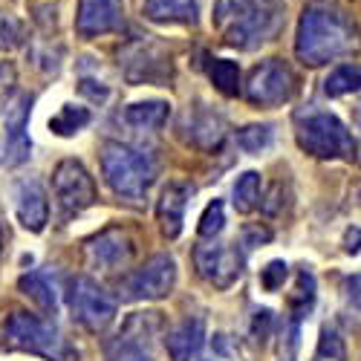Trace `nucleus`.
Wrapping results in <instances>:
<instances>
[{
    "mask_svg": "<svg viewBox=\"0 0 361 361\" xmlns=\"http://www.w3.org/2000/svg\"><path fill=\"white\" fill-rule=\"evenodd\" d=\"M358 49L361 32L344 9H338L336 4H324V0H315L304 9L295 41V52L304 64L321 67L338 61V58H350Z\"/></svg>",
    "mask_w": 361,
    "mask_h": 361,
    "instance_id": "f257e3e1",
    "label": "nucleus"
},
{
    "mask_svg": "<svg viewBox=\"0 0 361 361\" xmlns=\"http://www.w3.org/2000/svg\"><path fill=\"white\" fill-rule=\"evenodd\" d=\"M102 173L118 197L142 200L157 179V162L122 142H107L102 147Z\"/></svg>",
    "mask_w": 361,
    "mask_h": 361,
    "instance_id": "f03ea898",
    "label": "nucleus"
},
{
    "mask_svg": "<svg viewBox=\"0 0 361 361\" xmlns=\"http://www.w3.org/2000/svg\"><path fill=\"white\" fill-rule=\"evenodd\" d=\"M4 344L6 350L18 353H32L44 355L49 361H73V347L67 338L58 333V326L41 315H29V312H12L4 321Z\"/></svg>",
    "mask_w": 361,
    "mask_h": 361,
    "instance_id": "7ed1b4c3",
    "label": "nucleus"
},
{
    "mask_svg": "<svg viewBox=\"0 0 361 361\" xmlns=\"http://www.w3.org/2000/svg\"><path fill=\"white\" fill-rule=\"evenodd\" d=\"M298 145L315 159H353L355 139L333 113H310L298 122Z\"/></svg>",
    "mask_w": 361,
    "mask_h": 361,
    "instance_id": "20e7f679",
    "label": "nucleus"
},
{
    "mask_svg": "<svg viewBox=\"0 0 361 361\" xmlns=\"http://www.w3.org/2000/svg\"><path fill=\"white\" fill-rule=\"evenodd\" d=\"M283 26V0H249V6L226 29V44L237 49H257L272 41Z\"/></svg>",
    "mask_w": 361,
    "mask_h": 361,
    "instance_id": "39448f33",
    "label": "nucleus"
},
{
    "mask_svg": "<svg viewBox=\"0 0 361 361\" xmlns=\"http://www.w3.org/2000/svg\"><path fill=\"white\" fill-rule=\"evenodd\" d=\"M67 304L73 318L87 329V333H104L116 321V298L93 278L78 275L67 286Z\"/></svg>",
    "mask_w": 361,
    "mask_h": 361,
    "instance_id": "423d86ee",
    "label": "nucleus"
},
{
    "mask_svg": "<svg viewBox=\"0 0 361 361\" xmlns=\"http://www.w3.org/2000/svg\"><path fill=\"white\" fill-rule=\"evenodd\" d=\"M159 312H133L107 341V361H154V338L159 336Z\"/></svg>",
    "mask_w": 361,
    "mask_h": 361,
    "instance_id": "0eeeda50",
    "label": "nucleus"
},
{
    "mask_svg": "<svg viewBox=\"0 0 361 361\" xmlns=\"http://www.w3.org/2000/svg\"><path fill=\"white\" fill-rule=\"evenodd\" d=\"M176 283V260L171 255H154L145 266L133 269L118 283L122 300H162Z\"/></svg>",
    "mask_w": 361,
    "mask_h": 361,
    "instance_id": "6e6552de",
    "label": "nucleus"
},
{
    "mask_svg": "<svg viewBox=\"0 0 361 361\" xmlns=\"http://www.w3.org/2000/svg\"><path fill=\"white\" fill-rule=\"evenodd\" d=\"M52 194L61 217H75L96 202V183L78 159H64L52 173Z\"/></svg>",
    "mask_w": 361,
    "mask_h": 361,
    "instance_id": "1a4fd4ad",
    "label": "nucleus"
},
{
    "mask_svg": "<svg viewBox=\"0 0 361 361\" xmlns=\"http://www.w3.org/2000/svg\"><path fill=\"white\" fill-rule=\"evenodd\" d=\"M243 93L255 107H278L295 93V73L278 58H269L249 73Z\"/></svg>",
    "mask_w": 361,
    "mask_h": 361,
    "instance_id": "9d476101",
    "label": "nucleus"
},
{
    "mask_svg": "<svg viewBox=\"0 0 361 361\" xmlns=\"http://www.w3.org/2000/svg\"><path fill=\"white\" fill-rule=\"evenodd\" d=\"M194 263L202 281H208L214 289H231L243 278V255H240L237 246L202 243L194 249Z\"/></svg>",
    "mask_w": 361,
    "mask_h": 361,
    "instance_id": "9b49d317",
    "label": "nucleus"
},
{
    "mask_svg": "<svg viewBox=\"0 0 361 361\" xmlns=\"http://www.w3.org/2000/svg\"><path fill=\"white\" fill-rule=\"evenodd\" d=\"M87 252V263L93 269H102V272H116V269L130 266L133 255H136V243L133 237L122 228H107L99 237H93L84 246Z\"/></svg>",
    "mask_w": 361,
    "mask_h": 361,
    "instance_id": "f8f14e48",
    "label": "nucleus"
},
{
    "mask_svg": "<svg viewBox=\"0 0 361 361\" xmlns=\"http://www.w3.org/2000/svg\"><path fill=\"white\" fill-rule=\"evenodd\" d=\"M122 23V0H78L75 29L81 38H96Z\"/></svg>",
    "mask_w": 361,
    "mask_h": 361,
    "instance_id": "ddd939ff",
    "label": "nucleus"
},
{
    "mask_svg": "<svg viewBox=\"0 0 361 361\" xmlns=\"http://www.w3.org/2000/svg\"><path fill=\"white\" fill-rule=\"evenodd\" d=\"M15 214L26 231H44L49 220V202L38 179H20L15 185Z\"/></svg>",
    "mask_w": 361,
    "mask_h": 361,
    "instance_id": "4468645a",
    "label": "nucleus"
},
{
    "mask_svg": "<svg viewBox=\"0 0 361 361\" xmlns=\"http://www.w3.org/2000/svg\"><path fill=\"white\" fill-rule=\"evenodd\" d=\"M29 96L15 93L6 102V113H4V128H6V145H9V162L20 165L29 157V136H26V118H29Z\"/></svg>",
    "mask_w": 361,
    "mask_h": 361,
    "instance_id": "2eb2a0df",
    "label": "nucleus"
},
{
    "mask_svg": "<svg viewBox=\"0 0 361 361\" xmlns=\"http://www.w3.org/2000/svg\"><path fill=\"white\" fill-rule=\"evenodd\" d=\"M188 200H191V185H185V183H168L165 185V191L157 202V217H159V228L168 240L179 237V231H183Z\"/></svg>",
    "mask_w": 361,
    "mask_h": 361,
    "instance_id": "dca6fc26",
    "label": "nucleus"
},
{
    "mask_svg": "<svg viewBox=\"0 0 361 361\" xmlns=\"http://www.w3.org/2000/svg\"><path fill=\"white\" fill-rule=\"evenodd\" d=\"M136 67H142L130 81H154V84H162L171 78V61L165 58V52L157 47V44H139L130 55H128V64H125V75L133 73Z\"/></svg>",
    "mask_w": 361,
    "mask_h": 361,
    "instance_id": "f3484780",
    "label": "nucleus"
},
{
    "mask_svg": "<svg viewBox=\"0 0 361 361\" xmlns=\"http://www.w3.org/2000/svg\"><path fill=\"white\" fill-rule=\"evenodd\" d=\"M185 130H188V139L197 147H202V150H214L226 139V122H223V116H217L214 110H205V107H200L194 113L188 110Z\"/></svg>",
    "mask_w": 361,
    "mask_h": 361,
    "instance_id": "a211bd4d",
    "label": "nucleus"
},
{
    "mask_svg": "<svg viewBox=\"0 0 361 361\" xmlns=\"http://www.w3.org/2000/svg\"><path fill=\"white\" fill-rule=\"evenodd\" d=\"M205 344V324L202 318H185L183 324H176L171 333L165 336V347L173 361H191Z\"/></svg>",
    "mask_w": 361,
    "mask_h": 361,
    "instance_id": "6ab92c4d",
    "label": "nucleus"
},
{
    "mask_svg": "<svg viewBox=\"0 0 361 361\" xmlns=\"http://www.w3.org/2000/svg\"><path fill=\"white\" fill-rule=\"evenodd\" d=\"M168 113H171L168 102H136V104L125 107L122 118H125V125H130L133 130L157 133L168 122Z\"/></svg>",
    "mask_w": 361,
    "mask_h": 361,
    "instance_id": "aec40b11",
    "label": "nucleus"
},
{
    "mask_svg": "<svg viewBox=\"0 0 361 361\" xmlns=\"http://www.w3.org/2000/svg\"><path fill=\"white\" fill-rule=\"evenodd\" d=\"M142 9L157 23H194L197 0H142Z\"/></svg>",
    "mask_w": 361,
    "mask_h": 361,
    "instance_id": "412c9836",
    "label": "nucleus"
},
{
    "mask_svg": "<svg viewBox=\"0 0 361 361\" xmlns=\"http://www.w3.org/2000/svg\"><path fill=\"white\" fill-rule=\"evenodd\" d=\"M18 286H20V292H23L29 300H32L38 310H44L47 315H55V310H58V295H55L52 281H49L44 272H29V275H23V278L18 281Z\"/></svg>",
    "mask_w": 361,
    "mask_h": 361,
    "instance_id": "4be33fe9",
    "label": "nucleus"
},
{
    "mask_svg": "<svg viewBox=\"0 0 361 361\" xmlns=\"http://www.w3.org/2000/svg\"><path fill=\"white\" fill-rule=\"evenodd\" d=\"M231 202L240 214H249L260 205V173L257 171H246L237 176V183L231 188Z\"/></svg>",
    "mask_w": 361,
    "mask_h": 361,
    "instance_id": "5701e85b",
    "label": "nucleus"
},
{
    "mask_svg": "<svg viewBox=\"0 0 361 361\" xmlns=\"http://www.w3.org/2000/svg\"><path fill=\"white\" fill-rule=\"evenodd\" d=\"M355 90H361V64H341L324 81V93L333 96V99L355 93Z\"/></svg>",
    "mask_w": 361,
    "mask_h": 361,
    "instance_id": "b1692460",
    "label": "nucleus"
},
{
    "mask_svg": "<svg viewBox=\"0 0 361 361\" xmlns=\"http://www.w3.org/2000/svg\"><path fill=\"white\" fill-rule=\"evenodd\" d=\"M315 304V278L310 269H300L298 281H295V292L289 295V310L295 318H304Z\"/></svg>",
    "mask_w": 361,
    "mask_h": 361,
    "instance_id": "393cba45",
    "label": "nucleus"
},
{
    "mask_svg": "<svg viewBox=\"0 0 361 361\" xmlns=\"http://www.w3.org/2000/svg\"><path fill=\"white\" fill-rule=\"evenodd\" d=\"M84 125H90V110L87 107H73V104H64L61 110H58V116L49 118V130L58 133V136H73Z\"/></svg>",
    "mask_w": 361,
    "mask_h": 361,
    "instance_id": "a878e982",
    "label": "nucleus"
},
{
    "mask_svg": "<svg viewBox=\"0 0 361 361\" xmlns=\"http://www.w3.org/2000/svg\"><path fill=\"white\" fill-rule=\"evenodd\" d=\"M341 318L361 329V275H353L341 283Z\"/></svg>",
    "mask_w": 361,
    "mask_h": 361,
    "instance_id": "bb28decb",
    "label": "nucleus"
},
{
    "mask_svg": "<svg viewBox=\"0 0 361 361\" xmlns=\"http://www.w3.org/2000/svg\"><path fill=\"white\" fill-rule=\"evenodd\" d=\"M208 73H212V81L220 93H226V96L240 93V67L234 61H228V58H214Z\"/></svg>",
    "mask_w": 361,
    "mask_h": 361,
    "instance_id": "cd10ccee",
    "label": "nucleus"
},
{
    "mask_svg": "<svg viewBox=\"0 0 361 361\" xmlns=\"http://www.w3.org/2000/svg\"><path fill=\"white\" fill-rule=\"evenodd\" d=\"M223 228H226V208H223L220 200H214V202L205 205V212H202V217H200L197 231H200L202 240H214Z\"/></svg>",
    "mask_w": 361,
    "mask_h": 361,
    "instance_id": "c85d7f7f",
    "label": "nucleus"
},
{
    "mask_svg": "<svg viewBox=\"0 0 361 361\" xmlns=\"http://www.w3.org/2000/svg\"><path fill=\"white\" fill-rule=\"evenodd\" d=\"M269 142H272V128L269 125H249L237 133V145L246 154H260L263 147H269Z\"/></svg>",
    "mask_w": 361,
    "mask_h": 361,
    "instance_id": "c756f323",
    "label": "nucleus"
},
{
    "mask_svg": "<svg viewBox=\"0 0 361 361\" xmlns=\"http://www.w3.org/2000/svg\"><path fill=\"white\" fill-rule=\"evenodd\" d=\"M318 358L321 361H344L347 358V350H344V341L338 338V333L333 326H324L321 329V338H318Z\"/></svg>",
    "mask_w": 361,
    "mask_h": 361,
    "instance_id": "7c9ffc66",
    "label": "nucleus"
},
{
    "mask_svg": "<svg viewBox=\"0 0 361 361\" xmlns=\"http://www.w3.org/2000/svg\"><path fill=\"white\" fill-rule=\"evenodd\" d=\"M23 44V26L18 18L0 12V49H15Z\"/></svg>",
    "mask_w": 361,
    "mask_h": 361,
    "instance_id": "2f4dec72",
    "label": "nucleus"
},
{
    "mask_svg": "<svg viewBox=\"0 0 361 361\" xmlns=\"http://www.w3.org/2000/svg\"><path fill=\"white\" fill-rule=\"evenodd\" d=\"M286 275H289V266H286L283 260H272V263H269L263 272H260V286H263L266 292H278V289L283 286Z\"/></svg>",
    "mask_w": 361,
    "mask_h": 361,
    "instance_id": "473e14b6",
    "label": "nucleus"
},
{
    "mask_svg": "<svg viewBox=\"0 0 361 361\" xmlns=\"http://www.w3.org/2000/svg\"><path fill=\"white\" fill-rule=\"evenodd\" d=\"M249 6V0H217L214 4V23H226V20H234L240 12Z\"/></svg>",
    "mask_w": 361,
    "mask_h": 361,
    "instance_id": "72a5a7b5",
    "label": "nucleus"
},
{
    "mask_svg": "<svg viewBox=\"0 0 361 361\" xmlns=\"http://www.w3.org/2000/svg\"><path fill=\"white\" fill-rule=\"evenodd\" d=\"M78 90H81V96H87L90 102H104V99L110 96V90H107L104 84H99V81H90V78H84V81L78 84Z\"/></svg>",
    "mask_w": 361,
    "mask_h": 361,
    "instance_id": "f704fd0d",
    "label": "nucleus"
},
{
    "mask_svg": "<svg viewBox=\"0 0 361 361\" xmlns=\"http://www.w3.org/2000/svg\"><path fill=\"white\" fill-rule=\"evenodd\" d=\"M243 237H246V246H260V243H269V240H272V231L260 228V226H246Z\"/></svg>",
    "mask_w": 361,
    "mask_h": 361,
    "instance_id": "c9c22d12",
    "label": "nucleus"
},
{
    "mask_svg": "<svg viewBox=\"0 0 361 361\" xmlns=\"http://www.w3.org/2000/svg\"><path fill=\"white\" fill-rule=\"evenodd\" d=\"M344 249H347L350 255H355V252L361 249V228H350V231L344 234Z\"/></svg>",
    "mask_w": 361,
    "mask_h": 361,
    "instance_id": "e433bc0d",
    "label": "nucleus"
},
{
    "mask_svg": "<svg viewBox=\"0 0 361 361\" xmlns=\"http://www.w3.org/2000/svg\"><path fill=\"white\" fill-rule=\"evenodd\" d=\"M12 81V67L9 64H0V84H6Z\"/></svg>",
    "mask_w": 361,
    "mask_h": 361,
    "instance_id": "4c0bfd02",
    "label": "nucleus"
},
{
    "mask_svg": "<svg viewBox=\"0 0 361 361\" xmlns=\"http://www.w3.org/2000/svg\"><path fill=\"white\" fill-rule=\"evenodd\" d=\"M355 128H358V130H361V107H358V110H355Z\"/></svg>",
    "mask_w": 361,
    "mask_h": 361,
    "instance_id": "58836bf2",
    "label": "nucleus"
},
{
    "mask_svg": "<svg viewBox=\"0 0 361 361\" xmlns=\"http://www.w3.org/2000/svg\"><path fill=\"white\" fill-rule=\"evenodd\" d=\"M0 252H4V234H0Z\"/></svg>",
    "mask_w": 361,
    "mask_h": 361,
    "instance_id": "ea45409f",
    "label": "nucleus"
}]
</instances>
